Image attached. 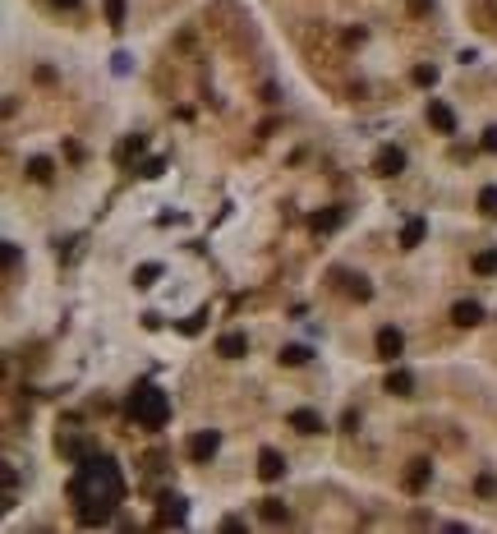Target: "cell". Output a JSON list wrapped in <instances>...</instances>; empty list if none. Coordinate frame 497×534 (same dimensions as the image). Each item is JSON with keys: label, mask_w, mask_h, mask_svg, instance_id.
<instances>
[{"label": "cell", "mask_w": 497, "mask_h": 534, "mask_svg": "<svg viewBox=\"0 0 497 534\" xmlns=\"http://www.w3.org/2000/svg\"><path fill=\"white\" fill-rule=\"evenodd\" d=\"M120 498H124V479L111 456H97V452L83 456L79 474L70 479V502H74L79 525H106L111 511L120 507Z\"/></svg>", "instance_id": "obj_1"}, {"label": "cell", "mask_w": 497, "mask_h": 534, "mask_svg": "<svg viewBox=\"0 0 497 534\" xmlns=\"http://www.w3.org/2000/svg\"><path fill=\"white\" fill-rule=\"evenodd\" d=\"M129 415H134L139 429H166V420H171V396H166L161 387L143 383V387H134V396H129Z\"/></svg>", "instance_id": "obj_2"}, {"label": "cell", "mask_w": 497, "mask_h": 534, "mask_svg": "<svg viewBox=\"0 0 497 534\" xmlns=\"http://www.w3.org/2000/svg\"><path fill=\"white\" fill-rule=\"evenodd\" d=\"M281 474H286V456L272 452V447H262V452H258V479L262 484H277Z\"/></svg>", "instance_id": "obj_3"}, {"label": "cell", "mask_w": 497, "mask_h": 534, "mask_svg": "<svg viewBox=\"0 0 497 534\" xmlns=\"http://www.w3.org/2000/svg\"><path fill=\"white\" fill-rule=\"evenodd\" d=\"M217 447H221V433H217V429L193 433V438H189V461H212V456H217Z\"/></svg>", "instance_id": "obj_4"}, {"label": "cell", "mask_w": 497, "mask_h": 534, "mask_svg": "<svg viewBox=\"0 0 497 534\" xmlns=\"http://www.w3.org/2000/svg\"><path fill=\"white\" fill-rule=\"evenodd\" d=\"M401 351H405V336L396 332V327H378V355H383L387 364H392V359L401 355Z\"/></svg>", "instance_id": "obj_5"}, {"label": "cell", "mask_w": 497, "mask_h": 534, "mask_svg": "<svg viewBox=\"0 0 497 534\" xmlns=\"http://www.w3.org/2000/svg\"><path fill=\"white\" fill-rule=\"evenodd\" d=\"M373 171H378V176H401V171H405V152L401 148H383V152H378V161H373Z\"/></svg>", "instance_id": "obj_6"}, {"label": "cell", "mask_w": 497, "mask_h": 534, "mask_svg": "<svg viewBox=\"0 0 497 534\" xmlns=\"http://www.w3.org/2000/svg\"><path fill=\"white\" fill-rule=\"evenodd\" d=\"M428 124H433L437 134H456V115L447 102H428Z\"/></svg>", "instance_id": "obj_7"}, {"label": "cell", "mask_w": 497, "mask_h": 534, "mask_svg": "<svg viewBox=\"0 0 497 534\" xmlns=\"http://www.w3.org/2000/svg\"><path fill=\"white\" fill-rule=\"evenodd\" d=\"M428 479H433V465L428 461H410V470H405V493H424Z\"/></svg>", "instance_id": "obj_8"}, {"label": "cell", "mask_w": 497, "mask_h": 534, "mask_svg": "<svg viewBox=\"0 0 497 534\" xmlns=\"http://www.w3.org/2000/svg\"><path fill=\"white\" fill-rule=\"evenodd\" d=\"M217 355H226V359L249 355V336H245V332H226V336L217 341Z\"/></svg>", "instance_id": "obj_9"}, {"label": "cell", "mask_w": 497, "mask_h": 534, "mask_svg": "<svg viewBox=\"0 0 497 534\" xmlns=\"http://www.w3.org/2000/svg\"><path fill=\"white\" fill-rule=\"evenodd\" d=\"M387 392L392 396H415V373L410 368H392V373H387Z\"/></svg>", "instance_id": "obj_10"}, {"label": "cell", "mask_w": 497, "mask_h": 534, "mask_svg": "<svg viewBox=\"0 0 497 534\" xmlns=\"http://www.w3.org/2000/svg\"><path fill=\"white\" fill-rule=\"evenodd\" d=\"M290 429L295 433H323V415L318 410H290Z\"/></svg>", "instance_id": "obj_11"}, {"label": "cell", "mask_w": 497, "mask_h": 534, "mask_svg": "<svg viewBox=\"0 0 497 534\" xmlns=\"http://www.w3.org/2000/svg\"><path fill=\"white\" fill-rule=\"evenodd\" d=\"M479 318H483V309L474 304V299H461V304L451 309V323H456V327H474Z\"/></svg>", "instance_id": "obj_12"}, {"label": "cell", "mask_w": 497, "mask_h": 534, "mask_svg": "<svg viewBox=\"0 0 497 534\" xmlns=\"http://www.w3.org/2000/svg\"><path fill=\"white\" fill-rule=\"evenodd\" d=\"M157 525H184V498H161Z\"/></svg>", "instance_id": "obj_13"}, {"label": "cell", "mask_w": 497, "mask_h": 534, "mask_svg": "<svg viewBox=\"0 0 497 534\" xmlns=\"http://www.w3.org/2000/svg\"><path fill=\"white\" fill-rule=\"evenodd\" d=\"M341 221H346V212H341V208H327V212H314V217H309V226L323 235V230H336Z\"/></svg>", "instance_id": "obj_14"}, {"label": "cell", "mask_w": 497, "mask_h": 534, "mask_svg": "<svg viewBox=\"0 0 497 534\" xmlns=\"http://www.w3.org/2000/svg\"><path fill=\"white\" fill-rule=\"evenodd\" d=\"M428 235V221L424 217H415V221H405V230H401V249H419V240Z\"/></svg>", "instance_id": "obj_15"}, {"label": "cell", "mask_w": 497, "mask_h": 534, "mask_svg": "<svg viewBox=\"0 0 497 534\" xmlns=\"http://www.w3.org/2000/svg\"><path fill=\"white\" fill-rule=\"evenodd\" d=\"M258 516L267 520V525H277V520H286V507H281L277 498H262V507H258Z\"/></svg>", "instance_id": "obj_16"}, {"label": "cell", "mask_w": 497, "mask_h": 534, "mask_svg": "<svg viewBox=\"0 0 497 534\" xmlns=\"http://www.w3.org/2000/svg\"><path fill=\"white\" fill-rule=\"evenodd\" d=\"M474 272H479V277H493V272H497V249H483V254H474Z\"/></svg>", "instance_id": "obj_17"}, {"label": "cell", "mask_w": 497, "mask_h": 534, "mask_svg": "<svg viewBox=\"0 0 497 534\" xmlns=\"http://www.w3.org/2000/svg\"><path fill=\"white\" fill-rule=\"evenodd\" d=\"M28 176H33L37 184H46V180H51V157H33V161H28Z\"/></svg>", "instance_id": "obj_18"}, {"label": "cell", "mask_w": 497, "mask_h": 534, "mask_svg": "<svg viewBox=\"0 0 497 534\" xmlns=\"http://www.w3.org/2000/svg\"><path fill=\"white\" fill-rule=\"evenodd\" d=\"M479 212H483V217H497V184L479 189Z\"/></svg>", "instance_id": "obj_19"}, {"label": "cell", "mask_w": 497, "mask_h": 534, "mask_svg": "<svg viewBox=\"0 0 497 534\" xmlns=\"http://www.w3.org/2000/svg\"><path fill=\"white\" fill-rule=\"evenodd\" d=\"M106 23L124 28V0H106Z\"/></svg>", "instance_id": "obj_20"}, {"label": "cell", "mask_w": 497, "mask_h": 534, "mask_svg": "<svg viewBox=\"0 0 497 534\" xmlns=\"http://www.w3.org/2000/svg\"><path fill=\"white\" fill-rule=\"evenodd\" d=\"M157 277H161V267H157V263H143L139 272H134V286H152Z\"/></svg>", "instance_id": "obj_21"}, {"label": "cell", "mask_w": 497, "mask_h": 534, "mask_svg": "<svg viewBox=\"0 0 497 534\" xmlns=\"http://www.w3.org/2000/svg\"><path fill=\"white\" fill-rule=\"evenodd\" d=\"M304 359H309V346H286V351H281V364H290V368L304 364Z\"/></svg>", "instance_id": "obj_22"}, {"label": "cell", "mask_w": 497, "mask_h": 534, "mask_svg": "<svg viewBox=\"0 0 497 534\" xmlns=\"http://www.w3.org/2000/svg\"><path fill=\"white\" fill-rule=\"evenodd\" d=\"M474 493H479V498H493L497 493V474H479V479H474Z\"/></svg>", "instance_id": "obj_23"}, {"label": "cell", "mask_w": 497, "mask_h": 534, "mask_svg": "<svg viewBox=\"0 0 497 534\" xmlns=\"http://www.w3.org/2000/svg\"><path fill=\"white\" fill-rule=\"evenodd\" d=\"M415 83H419V88H433V83H437V70H433V65H419V70H415Z\"/></svg>", "instance_id": "obj_24"}, {"label": "cell", "mask_w": 497, "mask_h": 534, "mask_svg": "<svg viewBox=\"0 0 497 534\" xmlns=\"http://www.w3.org/2000/svg\"><path fill=\"white\" fill-rule=\"evenodd\" d=\"M350 295H355V299H359V304H364V299H368V295H373V290H368V281H364V277H355V286H350Z\"/></svg>", "instance_id": "obj_25"}, {"label": "cell", "mask_w": 497, "mask_h": 534, "mask_svg": "<svg viewBox=\"0 0 497 534\" xmlns=\"http://www.w3.org/2000/svg\"><path fill=\"white\" fill-rule=\"evenodd\" d=\"M161 171H166V161H161V157H152V161H143V176H148V180H157V176H161Z\"/></svg>", "instance_id": "obj_26"}, {"label": "cell", "mask_w": 497, "mask_h": 534, "mask_svg": "<svg viewBox=\"0 0 497 534\" xmlns=\"http://www.w3.org/2000/svg\"><path fill=\"white\" fill-rule=\"evenodd\" d=\"M479 148H483V152H497V124H493V129H483V139H479Z\"/></svg>", "instance_id": "obj_27"}, {"label": "cell", "mask_w": 497, "mask_h": 534, "mask_svg": "<svg viewBox=\"0 0 497 534\" xmlns=\"http://www.w3.org/2000/svg\"><path fill=\"white\" fill-rule=\"evenodd\" d=\"M221 530H226V534H240V530H245V520H240V516H226V520H221Z\"/></svg>", "instance_id": "obj_28"}, {"label": "cell", "mask_w": 497, "mask_h": 534, "mask_svg": "<svg viewBox=\"0 0 497 534\" xmlns=\"http://www.w3.org/2000/svg\"><path fill=\"white\" fill-rule=\"evenodd\" d=\"M134 152H143V139H129V143L120 148V157H134Z\"/></svg>", "instance_id": "obj_29"}, {"label": "cell", "mask_w": 497, "mask_h": 534, "mask_svg": "<svg viewBox=\"0 0 497 534\" xmlns=\"http://www.w3.org/2000/svg\"><path fill=\"white\" fill-rule=\"evenodd\" d=\"M55 9H79V0H51Z\"/></svg>", "instance_id": "obj_30"}]
</instances>
